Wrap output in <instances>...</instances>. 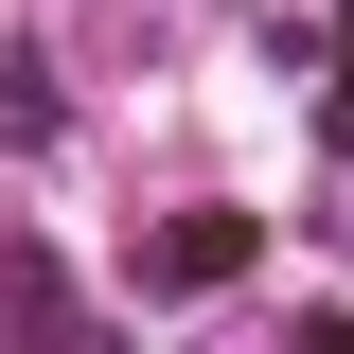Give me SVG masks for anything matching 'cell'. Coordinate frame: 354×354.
<instances>
[{
    "mask_svg": "<svg viewBox=\"0 0 354 354\" xmlns=\"http://www.w3.org/2000/svg\"><path fill=\"white\" fill-rule=\"evenodd\" d=\"M0 319H18V337H36V319H71V283H53L36 248H0Z\"/></svg>",
    "mask_w": 354,
    "mask_h": 354,
    "instance_id": "cell-3",
    "label": "cell"
},
{
    "mask_svg": "<svg viewBox=\"0 0 354 354\" xmlns=\"http://www.w3.org/2000/svg\"><path fill=\"white\" fill-rule=\"evenodd\" d=\"M248 266H266L248 213H177L160 248H142V283H160V301H213V283H248Z\"/></svg>",
    "mask_w": 354,
    "mask_h": 354,
    "instance_id": "cell-1",
    "label": "cell"
},
{
    "mask_svg": "<svg viewBox=\"0 0 354 354\" xmlns=\"http://www.w3.org/2000/svg\"><path fill=\"white\" fill-rule=\"evenodd\" d=\"M319 354H354V319H319Z\"/></svg>",
    "mask_w": 354,
    "mask_h": 354,
    "instance_id": "cell-4",
    "label": "cell"
},
{
    "mask_svg": "<svg viewBox=\"0 0 354 354\" xmlns=\"http://www.w3.org/2000/svg\"><path fill=\"white\" fill-rule=\"evenodd\" d=\"M0 142H18V160L53 142V71H36V53H0Z\"/></svg>",
    "mask_w": 354,
    "mask_h": 354,
    "instance_id": "cell-2",
    "label": "cell"
}]
</instances>
